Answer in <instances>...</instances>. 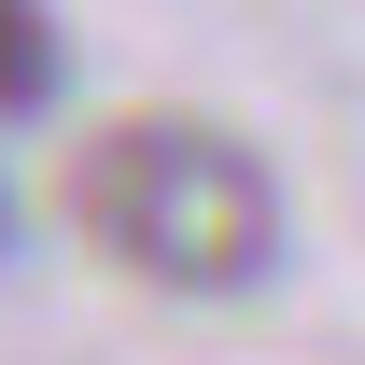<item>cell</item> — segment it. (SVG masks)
Segmentation results:
<instances>
[{
  "instance_id": "obj_1",
  "label": "cell",
  "mask_w": 365,
  "mask_h": 365,
  "mask_svg": "<svg viewBox=\"0 0 365 365\" xmlns=\"http://www.w3.org/2000/svg\"><path fill=\"white\" fill-rule=\"evenodd\" d=\"M56 211H71L85 253H113L127 281H169V295H239L281 253L267 155L211 113H113L98 140H71Z\"/></svg>"
},
{
  "instance_id": "obj_2",
  "label": "cell",
  "mask_w": 365,
  "mask_h": 365,
  "mask_svg": "<svg viewBox=\"0 0 365 365\" xmlns=\"http://www.w3.org/2000/svg\"><path fill=\"white\" fill-rule=\"evenodd\" d=\"M56 98V29L43 0H0V113H43Z\"/></svg>"
}]
</instances>
